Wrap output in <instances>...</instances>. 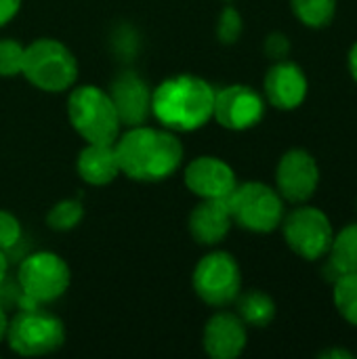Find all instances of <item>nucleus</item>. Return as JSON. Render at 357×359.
<instances>
[{"label":"nucleus","instance_id":"c756f323","mask_svg":"<svg viewBox=\"0 0 357 359\" xmlns=\"http://www.w3.org/2000/svg\"><path fill=\"white\" fill-rule=\"evenodd\" d=\"M349 72H351L353 80L357 82V42L351 46V50H349Z\"/></svg>","mask_w":357,"mask_h":359},{"label":"nucleus","instance_id":"9d476101","mask_svg":"<svg viewBox=\"0 0 357 359\" xmlns=\"http://www.w3.org/2000/svg\"><path fill=\"white\" fill-rule=\"evenodd\" d=\"M265 116L263 97L246 84H229L215 90L213 118L227 130H248Z\"/></svg>","mask_w":357,"mask_h":359},{"label":"nucleus","instance_id":"f03ea898","mask_svg":"<svg viewBox=\"0 0 357 359\" xmlns=\"http://www.w3.org/2000/svg\"><path fill=\"white\" fill-rule=\"evenodd\" d=\"M215 88L194 74L166 78L151 90V116L173 133H194L208 124Z\"/></svg>","mask_w":357,"mask_h":359},{"label":"nucleus","instance_id":"412c9836","mask_svg":"<svg viewBox=\"0 0 357 359\" xmlns=\"http://www.w3.org/2000/svg\"><path fill=\"white\" fill-rule=\"evenodd\" d=\"M335 305L349 324L357 326V271L343 273L335 282Z\"/></svg>","mask_w":357,"mask_h":359},{"label":"nucleus","instance_id":"2eb2a0df","mask_svg":"<svg viewBox=\"0 0 357 359\" xmlns=\"http://www.w3.org/2000/svg\"><path fill=\"white\" fill-rule=\"evenodd\" d=\"M265 97L278 109H295L307 97V78L292 61H278L265 74Z\"/></svg>","mask_w":357,"mask_h":359},{"label":"nucleus","instance_id":"a211bd4d","mask_svg":"<svg viewBox=\"0 0 357 359\" xmlns=\"http://www.w3.org/2000/svg\"><path fill=\"white\" fill-rule=\"evenodd\" d=\"M238 307V316L246 326L252 328H265L274 322L276 318V303L274 299L263 292V290H248L238 294V299L234 301Z\"/></svg>","mask_w":357,"mask_h":359},{"label":"nucleus","instance_id":"bb28decb","mask_svg":"<svg viewBox=\"0 0 357 359\" xmlns=\"http://www.w3.org/2000/svg\"><path fill=\"white\" fill-rule=\"evenodd\" d=\"M21 288H19V282L15 280H8L4 278L0 282V307L2 309H8V307H19V299H21Z\"/></svg>","mask_w":357,"mask_h":359},{"label":"nucleus","instance_id":"1a4fd4ad","mask_svg":"<svg viewBox=\"0 0 357 359\" xmlns=\"http://www.w3.org/2000/svg\"><path fill=\"white\" fill-rule=\"evenodd\" d=\"M280 225L290 250L303 257L305 261H316L328 255L335 233L330 219L320 208H295L286 219H282Z\"/></svg>","mask_w":357,"mask_h":359},{"label":"nucleus","instance_id":"4be33fe9","mask_svg":"<svg viewBox=\"0 0 357 359\" xmlns=\"http://www.w3.org/2000/svg\"><path fill=\"white\" fill-rule=\"evenodd\" d=\"M82 219H84V206L78 200H61L48 210L46 225L55 231H69L78 227Z\"/></svg>","mask_w":357,"mask_h":359},{"label":"nucleus","instance_id":"2f4dec72","mask_svg":"<svg viewBox=\"0 0 357 359\" xmlns=\"http://www.w3.org/2000/svg\"><path fill=\"white\" fill-rule=\"evenodd\" d=\"M6 269H8V257L4 250H0V282L6 278Z\"/></svg>","mask_w":357,"mask_h":359},{"label":"nucleus","instance_id":"7c9ffc66","mask_svg":"<svg viewBox=\"0 0 357 359\" xmlns=\"http://www.w3.org/2000/svg\"><path fill=\"white\" fill-rule=\"evenodd\" d=\"M6 328H8V318H6V311L0 307V343H2L4 337H6Z\"/></svg>","mask_w":357,"mask_h":359},{"label":"nucleus","instance_id":"ddd939ff","mask_svg":"<svg viewBox=\"0 0 357 359\" xmlns=\"http://www.w3.org/2000/svg\"><path fill=\"white\" fill-rule=\"evenodd\" d=\"M120 124L126 128L147 124L151 118V88L135 72H122L112 80L107 90Z\"/></svg>","mask_w":357,"mask_h":359},{"label":"nucleus","instance_id":"f8f14e48","mask_svg":"<svg viewBox=\"0 0 357 359\" xmlns=\"http://www.w3.org/2000/svg\"><path fill=\"white\" fill-rule=\"evenodd\" d=\"M183 181L200 200H225L238 185L234 168L217 156L194 158L183 170Z\"/></svg>","mask_w":357,"mask_h":359},{"label":"nucleus","instance_id":"f257e3e1","mask_svg":"<svg viewBox=\"0 0 357 359\" xmlns=\"http://www.w3.org/2000/svg\"><path fill=\"white\" fill-rule=\"evenodd\" d=\"M114 147L120 172L139 183L164 181L183 164V145L168 128L133 126L124 135H118Z\"/></svg>","mask_w":357,"mask_h":359},{"label":"nucleus","instance_id":"a878e982","mask_svg":"<svg viewBox=\"0 0 357 359\" xmlns=\"http://www.w3.org/2000/svg\"><path fill=\"white\" fill-rule=\"evenodd\" d=\"M265 53H267L269 59L282 61V59H286L288 53H290V40H288L284 34L274 32V34H269L267 40H265Z\"/></svg>","mask_w":357,"mask_h":359},{"label":"nucleus","instance_id":"39448f33","mask_svg":"<svg viewBox=\"0 0 357 359\" xmlns=\"http://www.w3.org/2000/svg\"><path fill=\"white\" fill-rule=\"evenodd\" d=\"M4 339L13 353L21 358H42L63 347L65 326L55 313L38 305L32 309H19L8 322Z\"/></svg>","mask_w":357,"mask_h":359},{"label":"nucleus","instance_id":"6ab92c4d","mask_svg":"<svg viewBox=\"0 0 357 359\" xmlns=\"http://www.w3.org/2000/svg\"><path fill=\"white\" fill-rule=\"evenodd\" d=\"M328 252H330V263L341 273L357 271V223L343 227L339 236L332 238V246Z\"/></svg>","mask_w":357,"mask_h":359},{"label":"nucleus","instance_id":"4468645a","mask_svg":"<svg viewBox=\"0 0 357 359\" xmlns=\"http://www.w3.org/2000/svg\"><path fill=\"white\" fill-rule=\"evenodd\" d=\"M246 324L238 313L219 311L215 313L202 334V345L206 355L213 359H236L246 349Z\"/></svg>","mask_w":357,"mask_h":359},{"label":"nucleus","instance_id":"aec40b11","mask_svg":"<svg viewBox=\"0 0 357 359\" xmlns=\"http://www.w3.org/2000/svg\"><path fill=\"white\" fill-rule=\"evenodd\" d=\"M290 6L307 27H326L337 13V0H290Z\"/></svg>","mask_w":357,"mask_h":359},{"label":"nucleus","instance_id":"f3484780","mask_svg":"<svg viewBox=\"0 0 357 359\" xmlns=\"http://www.w3.org/2000/svg\"><path fill=\"white\" fill-rule=\"evenodd\" d=\"M78 175L84 183L103 187L120 175V164L114 143H86L76 160Z\"/></svg>","mask_w":357,"mask_h":359},{"label":"nucleus","instance_id":"dca6fc26","mask_svg":"<svg viewBox=\"0 0 357 359\" xmlns=\"http://www.w3.org/2000/svg\"><path fill=\"white\" fill-rule=\"evenodd\" d=\"M231 212L227 200H202L187 219V229L191 238L202 246L221 244L231 229Z\"/></svg>","mask_w":357,"mask_h":359},{"label":"nucleus","instance_id":"c85d7f7f","mask_svg":"<svg viewBox=\"0 0 357 359\" xmlns=\"http://www.w3.org/2000/svg\"><path fill=\"white\" fill-rule=\"evenodd\" d=\"M320 359H353V353L351 351H347V349H326V351H322Z\"/></svg>","mask_w":357,"mask_h":359},{"label":"nucleus","instance_id":"423d86ee","mask_svg":"<svg viewBox=\"0 0 357 359\" xmlns=\"http://www.w3.org/2000/svg\"><path fill=\"white\" fill-rule=\"evenodd\" d=\"M225 200L231 212V221L252 233H269L278 229L284 219L282 196L278 189L261 181L236 185V189Z\"/></svg>","mask_w":357,"mask_h":359},{"label":"nucleus","instance_id":"7ed1b4c3","mask_svg":"<svg viewBox=\"0 0 357 359\" xmlns=\"http://www.w3.org/2000/svg\"><path fill=\"white\" fill-rule=\"evenodd\" d=\"M21 76L42 93H63L78 78V61L61 40L38 38L25 46Z\"/></svg>","mask_w":357,"mask_h":359},{"label":"nucleus","instance_id":"20e7f679","mask_svg":"<svg viewBox=\"0 0 357 359\" xmlns=\"http://www.w3.org/2000/svg\"><path fill=\"white\" fill-rule=\"evenodd\" d=\"M67 118L86 143H116L122 128L107 90L95 84H84L69 93Z\"/></svg>","mask_w":357,"mask_h":359},{"label":"nucleus","instance_id":"393cba45","mask_svg":"<svg viewBox=\"0 0 357 359\" xmlns=\"http://www.w3.org/2000/svg\"><path fill=\"white\" fill-rule=\"evenodd\" d=\"M21 236L23 231H21L19 219L13 212L0 208V250L4 252L13 250L21 242Z\"/></svg>","mask_w":357,"mask_h":359},{"label":"nucleus","instance_id":"6e6552de","mask_svg":"<svg viewBox=\"0 0 357 359\" xmlns=\"http://www.w3.org/2000/svg\"><path fill=\"white\" fill-rule=\"evenodd\" d=\"M194 292L210 307L231 305L242 290V273L234 255L215 250L204 255L191 276Z\"/></svg>","mask_w":357,"mask_h":359},{"label":"nucleus","instance_id":"5701e85b","mask_svg":"<svg viewBox=\"0 0 357 359\" xmlns=\"http://www.w3.org/2000/svg\"><path fill=\"white\" fill-rule=\"evenodd\" d=\"M23 53H25V46L19 40L15 38L0 40V76L2 78H15L21 74Z\"/></svg>","mask_w":357,"mask_h":359},{"label":"nucleus","instance_id":"b1692460","mask_svg":"<svg viewBox=\"0 0 357 359\" xmlns=\"http://www.w3.org/2000/svg\"><path fill=\"white\" fill-rule=\"evenodd\" d=\"M244 23H242V15L234 8V6H225L223 13L219 15V23H217V38L223 44H234L238 42V38L242 36Z\"/></svg>","mask_w":357,"mask_h":359},{"label":"nucleus","instance_id":"cd10ccee","mask_svg":"<svg viewBox=\"0 0 357 359\" xmlns=\"http://www.w3.org/2000/svg\"><path fill=\"white\" fill-rule=\"evenodd\" d=\"M21 8V0H0V27H4L8 21L17 17Z\"/></svg>","mask_w":357,"mask_h":359},{"label":"nucleus","instance_id":"0eeeda50","mask_svg":"<svg viewBox=\"0 0 357 359\" xmlns=\"http://www.w3.org/2000/svg\"><path fill=\"white\" fill-rule=\"evenodd\" d=\"M17 282L25 297L34 299L38 305H46L67 292L72 271L59 255L38 250L23 257L17 269Z\"/></svg>","mask_w":357,"mask_h":359},{"label":"nucleus","instance_id":"9b49d317","mask_svg":"<svg viewBox=\"0 0 357 359\" xmlns=\"http://www.w3.org/2000/svg\"><path fill=\"white\" fill-rule=\"evenodd\" d=\"M320 183V168L316 158L305 149H290L286 151L276 168V185L278 194L292 202L303 204L307 202Z\"/></svg>","mask_w":357,"mask_h":359}]
</instances>
